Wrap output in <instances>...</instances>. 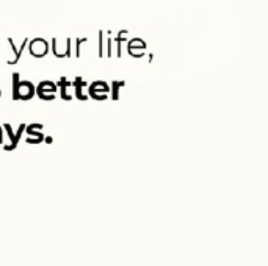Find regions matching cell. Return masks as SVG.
Listing matches in <instances>:
<instances>
[{
	"label": "cell",
	"mask_w": 268,
	"mask_h": 266,
	"mask_svg": "<svg viewBox=\"0 0 268 266\" xmlns=\"http://www.w3.org/2000/svg\"><path fill=\"white\" fill-rule=\"evenodd\" d=\"M0 97H2V89H0Z\"/></svg>",
	"instance_id": "cell-14"
},
{
	"label": "cell",
	"mask_w": 268,
	"mask_h": 266,
	"mask_svg": "<svg viewBox=\"0 0 268 266\" xmlns=\"http://www.w3.org/2000/svg\"><path fill=\"white\" fill-rule=\"evenodd\" d=\"M3 129H5L6 135H8V138H9V144L5 146V150L9 152V150H13V149L17 147L19 141H21V138H22V135H24V132H25V129H27V124H24V122H22V124L19 126V129H17L16 133L13 132L11 126H9L8 122H6V124H3Z\"/></svg>",
	"instance_id": "cell-3"
},
{
	"label": "cell",
	"mask_w": 268,
	"mask_h": 266,
	"mask_svg": "<svg viewBox=\"0 0 268 266\" xmlns=\"http://www.w3.org/2000/svg\"><path fill=\"white\" fill-rule=\"evenodd\" d=\"M28 52L33 58H44L49 53V41L44 38H35L28 43Z\"/></svg>",
	"instance_id": "cell-2"
},
{
	"label": "cell",
	"mask_w": 268,
	"mask_h": 266,
	"mask_svg": "<svg viewBox=\"0 0 268 266\" xmlns=\"http://www.w3.org/2000/svg\"><path fill=\"white\" fill-rule=\"evenodd\" d=\"M83 43H87V38H79V40L75 41V56H77V58H80V47Z\"/></svg>",
	"instance_id": "cell-9"
},
{
	"label": "cell",
	"mask_w": 268,
	"mask_h": 266,
	"mask_svg": "<svg viewBox=\"0 0 268 266\" xmlns=\"http://www.w3.org/2000/svg\"><path fill=\"white\" fill-rule=\"evenodd\" d=\"M44 142H46V144H52V142H54L52 136H46V138H44Z\"/></svg>",
	"instance_id": "cell-13"
},
{
	"label": "cell",
	"mask_w": 268,
	"mask_h": 266,
	"mask_svg": "<svg viewBox=\"0 0 268 266\" xmlns=\"http://www.w3.org/2000/svg\"><path fill=\"white\" fill-rule=\"evenodd\" d=\"M41 100H46V102H51L56 97V94H41V96H38Z\"/></svg>",
	"instance_id": "cell-10"
},
{
	"label": "cell",
	"mask_w": 268,
	"mask_h": 266,
	"mask_svg": "<svg viewBox=\"0 0 268 266\" xmlns=\"http://www.w3.org/2000/svg\"><path fill=\"white\" fill-rule=\"evenodd\" d=\"M25 142H27V144H40V142H43V141L38 139V138H33V136H28L25 139Z\"/></svg>",
	"instance_id": "cell-11"
},
{
	"label": "cell",
	"mask_w": 268,
	"mask_h": 266,
	"mask_svg": "<svg viewBox=\"0 0 268 266\" xmlns=\"http://www.w3.org/2000/svg\"><path fill=\"white\" fill-rule=\"evenodd\" d=\"M8 44H9V47H11V52H13V58H11V60H8V64H9V66H13V64H16L19 60H21L22 52L25 50V47L28 45V40H27V38H24L22 43H21V45L17 47L13 38H8Z\"/></svg>",
	"instance_id": "cell-5"
},
{
	"label": "cell",
	"mask_w": 268,
	"mask_h": 266,
	"mask_svg": "<svg viewBox=\"0 0 268 266\" xmlns=\"http://www.w3.org/2000/svg\"><path fill=\"white\" fill-rule=\"evenodd\" d=\"M56 85H58V91H60V96H61L63 100L68 102V100H71V99L74 97V96H69V94H68V89H69L71 87H74L72 82H69L66 77H61Z\"/></svg>",
	"instance_id": "cell-7"
},
{
	"label": "cell",
	"mask_w": 268,
	"mask_h": 266,
	"mask_svg": "<svg viewBox=\"0 0 268 266\" xmlns=\"http://www.w3.org/2000/svg\"><path fill=\"white\" fill-rule=\"evenodd\" d=\"M3 126H0V144H3Z\"/></svg>",
	"instance_id": "cell-12"
},
{
	"label": "cell",
	"mask_w": 268,
	"mask_h": 266,
	"mask_svg": "<svg viewBox=\"0 0 268 266\" xmlns=\"http://www.w3.org/2000/svg\"><path fill=\"white\" fill-rule=\"evenodd\" d=\"M51 44H52V53L56 58H69L71 56V45H72L71 38H66L63 47L58 45V38H52Z\"/></svg>",
	"instance_id": "cell-4"
},
{
	"label": "cell",
	"mask_w": 268,
	"mask_h": 266,
	"mask_svg": "<svg viewBox=\"0 0 268 266\" xmlns=\"http://www.w3.org/2000/svg\"><path fill=\"white\" fill-rule=\"evenodd\" d=\"M36 88L32 82L21 80L17 85V88L13 91V100H30L35 97Z\"/></svg>",
	"instance_id": "cell-1"
},
{
	"label": "cell",
	"mask_w": 268,
	"mask_h": 266,
	"mask_svg": "<svg viewBox=\"0 0 268 266\" xmlns=\"http://www.w3.org/2000/svg\"><path fill=\"white\" fill-rule=\"evenodd\" d=\"M72 85H74V88H75V97L80 99V100H87V96H85V94H82V88H83L87 83L82 80V77H75V80L72 82Z\"/></svg>",
	"instance_id": "cell-8"
},
{
	"label": "cell",
	"mask_w": 268,
	"mask_h": 266,
	"mask_svg": "<svg viewBox=\"0 0 268 266\" xmlns=\"http://www.w3.org/2000/svg\"><path fill=\"white\" fill-rule=\"evenodd\" d=\"M56 92H58V85L49 80H44L36 87V96H41V94H56Z\"/></svg>",
	"instance_id": "cell-6"
}]
</instances>
